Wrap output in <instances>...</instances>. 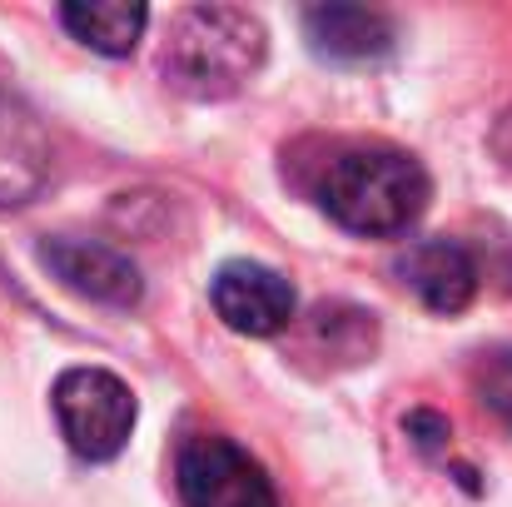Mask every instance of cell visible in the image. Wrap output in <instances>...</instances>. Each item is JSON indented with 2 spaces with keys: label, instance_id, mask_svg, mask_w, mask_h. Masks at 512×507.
Masks as SVG:
<instances>
[{
  "label": "cell",
  "instance_id": "7",
  "mask_svg": "<svg viewBox=\"0 0 512 507\" xmlns=\"http://www.w3.org/2000/svg\"><path fill=\"white\" fill-rule=\"evenodd\" d=\"M398 279L423 299V309L433 314H463L478 294V259L458 244V239H413L398 254Z\"/></svg>",
  "mask_w": 512,
  "mask_h": 507
},
{
  "label": "cell",
  "instance_id": "3",
  "mask_svg": "<svg viewBox=\"0 0 512 507\" xmlns=\"http://www.w3.org/2000/svg\"><path fill=\"white\" fill-rule=\"evenodd\" d=\"M50 403H55V418H60V438L85 463L120 458L130 433H135V418H140L130 383L115 378L110 368H65L55 378Z\"/></svg>",
  "mask_w": 512,
  "mask_h": 507
},
{
  "label": "cell",
  "instance_id": "10",
  "mask_svg": "<svg viewBox=\"0 0 512 507\" xmlns=\"http://www.w3.org/2000/svg\"><path fill=\"white\" fill-rule=\"evenodd\" d=\"M60 25L80 45H90L95 55L120 60V55H130L140 45V35L150 25V10L140 0H70V5H60Z\"/></svg>",
  "mask_w": 512,
  "mask_h": 507
},
{
  "label": "cell",
  "instance_id": "2",
  "mask_svg": "<svg viewBox=\"0 0 512 507\" xmlns=\"http://www.w3.org/2000/svg\"><path fill=\"white\" fill-rule=\"evenodd\" d=\"M428 169L403 150L388 145H368V150H343L339 160H329L319 199L329 209V219L343 224L348 234L363 239H393L408 234L418 224V214L428 209Z\"/></svg>",
  "mask_w": 512,
  "mask_h": 507
},
{
  "label": "cell",
  "instance_id": "9",
  "mask_svg": "<svg viewBox=\"0 0 512 507\" xmlns=\"http://www.w3.org/2000/svg\"><path fill=\"white\" fill-rule=\"evenodd\" d=\"M45 174H50V145L35 115L0 85V209L35 199Z\"/></svg>",
  "mask_w": 512,
  "mask_h": 507
},
{
  "label": "cell",
  "instance_id": "12",
  "mask_svg": "<svg viewBox=\"0 0 512 507\" xmlns=\"http://www.w3.org/2000/svg\"><path fill=\"white\" fill-rule=\"evenodd\" d=\"M408 438L423 448V453H443L448 448V438H453V423L443 418V413H433V408H418V413H408Z\"/></svg>",
  "mask_w": 512,
  "mask_h": 507
},
{
  "label": "cell",
  "instance_id": "1",
  "mask_svg": "<svg viewBox=\"0 0 512 507\" xmlns=\"http://www.w3.org/2000/svg\"><path fill=\"white\" fill-rule=\"evenodd\" d=\"M269 60V30L244 5H184L160 45V75L184 100H229Z\"/></svg>",
  "mask_w": 512,
  "mask_h": 507
},
{
  "label": "cell",
  "instance_id": "11",
  "mask_svg": "<svg viewBox=\"0 0 512 507\" xmlns=\"http://www.w3.org/2000/svg\"><path fill=\"white\" fill-rule=\"evenodd\" d=\"M473 388H478V398L512 428V343L483 348V353L473 358Z\"/></svg>",
  "mask_w": 512,
  "mask_h": 507
},
{
  "label": "cell",
  "instance_id": "6",
  "mask_svg": "<svg viewBox=\"0 0 512 507\" xmlns=\"http://www.w3.org/2000/svg\"><path fill=\"white\" fill-rule=\"evenodd\" d=\"M40 264L80 299L90 304H110V309H135L140 294H145V279L135 269L130 254L110 249V244H95V239H45L40 244Z\"/></svg>",
  "mask_w": 512,
  "mask_h": 507
},
{
  "label": "cell",
  "instance_id": "4",
  "mask_svg": "<svg viewBox=\"0 0 512 507\" xmlns=\"http://www.w3.org/2000/svg\"><path fill=\"white\" fill-rule=\"evenodd\" d=\"M174 483L184 507H279V493L259 458H249L234 438L219 433H199L179 448Z\"/></svg>",
  "mask_w": 512,
  "mask_h": 507
},
{
  "label": "cell",
  "instance_id": "5",
  "mask_svg": "<svg viewBox=\"0 0 512 507\" xmlns=\"http://www.w3.org/2000/svg\"><path fill=\"white\" fill-rule=\"evenodd\" d=\"M209 299H214V314L234 334H249V338H274L279 329H289V319L299 309L294 284L279 269L254 264V259L219 264V274L209 284Z\"/></svg>",
  "mask_w": 512,
  "mask_h": 507
},
{
  "label": "cell",
  "instance_id": "13",
  "mask_svg": "<svg viewBox=\"0 0 512 507\" xmlns=\"http://www.w3.org/2000/svg\"><path fill=\"white\" fill-rule=\"evenodd\" d=\"M503 125H508V130H512V115H508V120H503ZM493 145H498V155H503V160H508V165H512V145H508V140H493Z\"/></svg>",
  "mask_w": 512,
  "mask_h": 507
},
{
  "label": "cell",
  "instance_id": "8",
  "mask_svg": "<svg viewBox=\"0 0 512 507\" xmlns=\"http://www.w3.org/2000/svg\"><path fill=\"white\" fill-rule=\"evenodd\" d=\"M304 40L319 60L334 65H368L383 60L398 40L393 20L368 5H309L304 10Z\"/></svg>",
  "mask_w": 512,
  "mask_h": 507
}]
</instances>
